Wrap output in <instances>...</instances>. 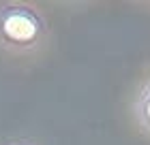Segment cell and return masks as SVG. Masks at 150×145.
I'll list each match as a JSON object with an SVG mask.
<instances>
[{
    "label": "cell",
    "instance_id": "obj_1",
    "mask_svg": "<svg viewBox=\"0 0 150 145\" xmlns=\"http://www.w3.org/2000/svg\"><path fill=\"white\" fill-rule=\"evenodd\" d=\"M45 32V22L37 9L28 4L0 6V43L13 49L37 45Z\"/></svg>",
    "mask_w": 150,
    "mask_h": 145
},
{
    "label": "cell",
    "instance_id": "obj_2",
    "mask_svg": "<svg viewBox=\"0 0 150 145\" xmlns=\"http://www.w3.org/2000/svg\"><path fill=\"white\" fill-rule=\"evenodd\" d=\"M137 120L144 128L150 130V85L142 92L139 100H137Z\"/></svg>",
    "mask_w": 150,
    "mask_h": 145
},
{
    "label": "cell",
    "instance_id": "obj_3",
    "mask_svg": "<svg viewBox=\"0 0 150 145\" xmlns=\"http://www.w3.org/2000/svg\"><path fill=\"white\" fill-rule=\"evenodd\" d=\"M13 145H30V143H13Z\"/></svg>",
    "mask_w": 150,
    "mask_h": 145
}]
</instances>
